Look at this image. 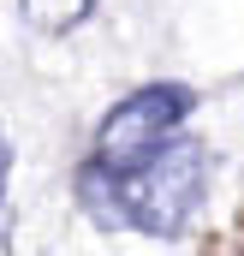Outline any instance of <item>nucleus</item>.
Masks as SVG:
<instances>
[{"label": "nucleus", "mask_w": 244, "mask_h": 256, "mask_svg": "<svg viewBox=\"0 0 244 256\" xmlns=\"http://www.w3.org/2000/svg\"><path fill=\"white\" fill-rule=\"evenodd\" d=\"M208 185V149L196 137H173L167 155H155L143 173L131 179H102V173H78V196L90 202L96 220L108 226H137L149 238H179L184 220L196 214Z\"/></svg>", "instance_id": "obj_1"}, {"label": "nucleus", "mask_w": 244, "mask_h": 256, "mask_svg": "<svg viewBox=\"0 0 244 256\" xmlns=\"http://www.w3.org/2000/svg\"><path fill=\"white\" fill-rule=\"evenodd\" d=\"M190 108H196V90H184V84H143V90H131L102 120L96 155L84 161V173H102V179L143 173L155 155L173 149V131L190 120Z\"/></svg>", "instance_id": "obj_2"}, {"label": "nucleus", "mask_w": 244, "mask_h": 256, "mask_svg": "<svg viewBox=\"0 0 244 256\" xmlns=\"http://www.w3.org/2000/svg\"><path fill=\"white\" fill-rule=\"evenodd\" d=\"M78 6H84V12H90V6H96V0H78Z\"/></svg>", "instance_id": "obj_3"}]
</instances>
